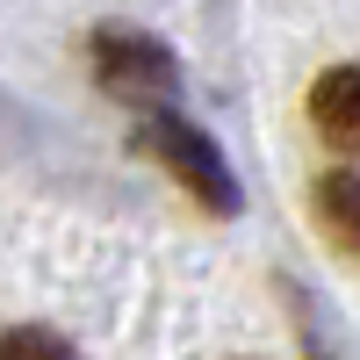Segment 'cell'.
Segmentation results:
<instances>
[{"instance_id":"2","label":"cell","mask_w":360,"mask_h":360,"mask_svg":"<svg viewBox=\"0 0 360 360\" xmlns=\"http://www.w3.org/2000/svg\"><path fill=\"white\" fill-rule=\"evenodd\" d=\"M346 94H353V72H332V79H324V94H317V115H324V130H332L339 144L353 137V115H346Z\"/></svg>"},{"instance_id":"1","label":"cell","mask_w":360,"mask_h":360,"mask_svg":"<svg viewBox=\"0 0 360 360\" xmlns=\"http://www.w3.org/2000/svg\"><path fill=\"white\" fill-rule=\"evenodd\" d=\"M0 360H79V346H65L44 324H22V332H0Z\"/></svg>"}]
</instances>
